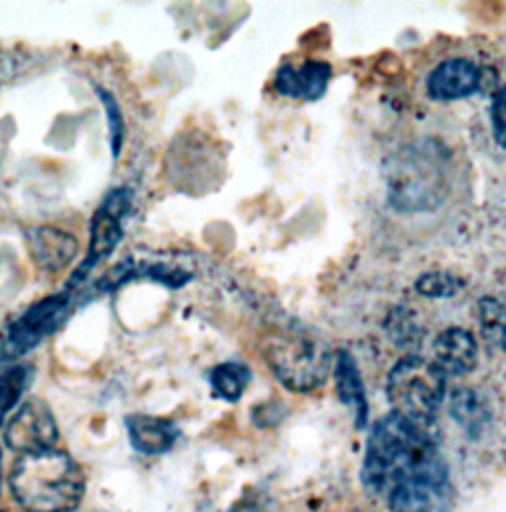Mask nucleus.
<instances>
[{
	"label": "nucleus",
	"mask_w": 506,
	"mask_h": 512,
	"mask_svg": "<svg viewBox=\"0 0 506 512\" xmlns=\"http://www.w3.org/2000/svg\"><path fill=\"white\" fill-rule=\"evenodd\" d=\"M58 437L56 418L50 406L40 398L26 400L4 426L6 447L20 455L54 449Z\"/></svg>",
	"instance_id": "nucleus-8"
},
{
	"label": "nucleus",
	"mask_w": 506,
	"mask_h": 512,
	"mask_svg": "<svg viewBox=\"0 0 506 512\" xmlns=\"http://www.w3.org/2000/svg\"><path fill=\"white\" fill-rule=\"evenodd\" d=\"M228 512H263V505L259 503L257 497H244Z\"/></svg>",
	"instance_id": "nucleus-24"
},
{
	"label": "nucleus",
	"mask_w": 506,
	"mask_h": 512,
	"mask_svg": "<svg viewBox=\"0 0 506 512\" xmlns=\"http://www.w3.org/2000/svg\"><path fill=\"white\" fill-rule=\"evenodd\" d=\"M133 190L131 188H115L111 190L101 206L95 210L91 224H89V248L84 261L72 273L66 291L80 293L89 273L107 257L115 252L119 242L125 236L123 222L131 214L133 208Z\"/></svg>",
	"instance_id": "nucleus-7"
},
{
	"label": "nucleus",
	"mask_w": 506,
	"mask_h": 512,
	"mask_svg": "<svg viewBox=\"0 0 506 512\" xmlns=\"http://www.w3.org/2000/svg\"><path fill=\"white\" fill-rule=\"evenodd\" d=\"M433 362L445 376H467L477 368L479 344L463 327H449L433 341Z\"/></svg>",
	"instance_id": "nucleus-13"
},
{
	"label": "nucleus",
	"mask_w": 506,
	"mask_h": 512,
	"mask_svg": "<svg viewBox=\"0 0 506 512\" xmlns=\"http://www.w3.org/2000/svg\"><path fill=\"white\" fill-rule=\"evenodd\" d=\"M465 287V283L447 273V271H429L418 277L414 289L427 299H451L455 297L461 289Z\"/></svg>",
	"instance_id": "nucleus-21"
},
{
	"label": "nucleus",
	"mask_w": 506,
	"mask_h": 512,
	"mask_svg": "<svg viewBox=\"0 0 506 512\" xmlns=\"http://www.w3.org/2000/svg\"><path fill=\"white\" fill-rule=\"evenodd\" d=\"M259 350L277 382L295 394L323 388L333 374L335 358L329 342L299 321L267 329Z\"/></svg>",
	"instance_id": "nucleus-4"
},
{
	"label": "nucleus",
	"mask_w": 506,
	"mask_h": 512,
	"mask_svg": "<svg viewBox=\"0 0 506 512\" xmlns=\"http://www.w3.org/2000/svg\"><path fill=\"white\" fill-rule=\"evenodd\" d=\"M2 481H4V467H2V449H0V493H2Z\"/></svg>",
	"instance_id": "nucleus-25"
},
{
	"label": "nucleus",
	"mask_w": 506,
	"mask_h": 512,
	"mask_svg": "<svg viewBox=\"0 0 506 512\" xmlns=\"http://www.w3.org/2000/svg\"><path fill=\"white\" fill-rule=\"evenodd\" d=\"M360 479L370 495L386 499L410 481L449 479V469L429 429L390 412L368 433Z\"/></svg>",
	"instance_id": "nucleus-1"
},
{
	"label": "nucleus",
	"mask_w": 506,
	"mask_h": 512,
	"mask_svg": "<svg viewBox=\"0 0 506 512\" xmlns=\"http://www.w3.org/2000/svg\"><path fill=\"white\" fill-rule=\"evenodd\" d=\"M392 512H449L453 487L449 479H420L398 485L386 497Z\"/></svg>",
	"instance_id": "nucleus-11"
},
{
	"label": "nucleus",
	"mask_w": 506,
	"mask_h": 512,
	"mask_svg": "<svg viewBox=\"0 0 506 512\" xmlns=\"http://www.w3.org/2000/svg\"><path fill=\"white\" fill-rule=\"evenodd\" d=\"M479 325L485 341L503 348L505 341V307L495 297H483L479 301Z\"/></svg>",
	"instance_id": "nucleus-20"
},
{
	"label": "nucleus",
	"mask_w": 506,
	"mask_h": 512,
	"mask_svg": "<svg viewBox=\"0 0 506 512\" xmlns=\"http://www.w3.org/2000/svg\"><path fill=\"white\" fill-rule=\"evenodd\" d=\"M451 169L449 149L433 137L402 147L384 163L390 206L400 214L437 210L449 196Z\"/></svg>",
	"instance_id": "nucleus-2"
},
{
	"label": "nucleus",
	"mask_w": 506,
	"mask_h": 512,
	"mask_svg": "<svg viewBox=\"0 0 506 512\" xmlns=\"http://www.w3.org/2000/svg\"><path fill=\"white\" fill-rule=\"evenodd\" d=\"M333 80V66L323 60H307L301 66L283 64L273 80V87L279 95L315 103L325 97Z\"/></svg>",
	"instance_id": "nucleus-10"
},
{
	"label": "nucleus",
	"mask_w": 506,
	"mask_h": 512,
	"mask_svg": "<svg viewBox=\"0 0 506 512\" xmlns=\"http://www.w3.org/2000/svg\"><path fill=\"white\" fill-rule=\"evenodd\" d=\"M491 129L497 145L505 147V89L499 87L491 101Z\"/></svg>",
	"instance_id": "nucleus-23"
},
{
	"label": "nucleus",
	"mask_w": 506,
	"mask_h": 512,
	"mask_svg": "<svg viewBox=\"0 0 506 512\" xmlns=\"http://www.w3.org/2000/svg\"><path fill=\"white\" fill-rule=\"evenodd\" d=\"M129 441L135 451L143 455H163L169 453L178 441L180 429L167 418H157L149 414H131L125 418Z\"/></svg>",
	"instance_id": "nucleus-15"
},
{
	"label": "nucleus",
	"mask_w": 506,
	"mask_h": 512,
	"mask_svg": "<svg viewBox=\"0 0 506 512\" xmlns=\"http://www.w3.org/2000/svg\"><path fill=\"white\" fill-rule=\"evenodd\" d=\"M333 378H335L338 400L352 410L354 427L358 431H364L368 427V416H370L366 388H364V380L358 370V364L346 348H338L335 352Z\"/></svg>",
	"instance_id": "nucleus-14"
},
{
	"label": "nucleus",
	"mask_w": 506,
	"mask_h": 512,
	"mask_svg": "<svg viewBox=\"0 0 506 512\" xmlns=\"http://www.w3.org/2000/svg\"><path fill=\"white\" fill-rule=\"evenodd\" d=\"M8 487L24 512H74L85 497L84 469L56 447L28 453L14 463Z\"/></svg>",
	"instance_id": "nucleus-3"
},
{
	"label": "nucleus",
	"mask_w": 506,
	"mask_h": 512,
	"mask_svg": "<svg viewBox=\"0 0 506 512\" xmlns=\"http://www.w3.org/2000/svg\"><path fill=\"white\" fill-rule=\"evenodd\" d=\"M451 418L471 439H481L493 424V414L485 400L471 388H455L449 398Z\"/></svg>",
	"instance_id": "nucleus-16"
},
{
	"label": "nucleus",
	"mask_w": 506,
	"mask_h": 512,
	"mask_svg": "<svg viewBox=\"0 0 506 512\" xmlns=\"http://www.w3.org/2000/svg\"><path fill=\"white\" fill-rule=\"evenodd\" d=\"M95 95L99 97L103 109H105V117H107V127H109V145H111V155L117 161L121 157L123 145H125V137H127V125H125V115L121 111V105L117 101V97L101 86H93Z\"/></svg>",
	"instance_id": "nucleus-19"
},
{
	"label": "nucleus",
	"mask_w": 506,
	"mask_h": 512,
	"mask_svg": "<svg viewBox=\"0 0 506 512\" xmlns=\"http://www.w3.org/2000/svg\"><path fill=\"white\" fill-rule=\"evenodd\" d=\"M447 392V376L441 368L420 354L400 358L386 382V396L392 412L410 420L412 424L429 429L443 406Z\"/></svg>",
	"instance_id": "nucleus-5"
},
{
	"label": "nucleus",
	"mask_w": 506,
	"mask_h": 512,
	"mask_svg": "<svg viewBox=\"0 0 506 512\" xmlns=\"http://www.w3.org/2000/svg\"><path fill=\"white\" fill-rule=\"evenodd\" d=\"M26 244L36 267L46 273H58L66 269L80 252V244L72 234L52 226L28 230Z\"/></svg>",
	"instance_id": "nucleus-12"
},
{
	"label": "nucleus",
	"mask_w": 506,
	"mask_h": 512,
	"mask_svg": "<svg viewBox=\"0 0 506 512\" xmlns=\"http://www.w3.org/2000/svg\"><path fill=\"white\" fill-rule=\"evenodd\" d=\"M390 321H394V325L388 323V333L394 341H398L400 346L404 344H412L416 341V333H418V325L414 323V317L410 313H400V309H396L390 317ZM420 335V333H418Z\"/></svg>",
	"instance_id": "nucleus-22"
},
{
	"label": "nucleus",
	"mask_w": 506,
	"mask_h": 512,
	"mask_svg": "<svg viewBox=\"0 0 506 512\" xmlns=\"http://www.w3.org/2000/svg\"><path fill=\"white\" fill-rule=\"evenodd\" d=\"M0 512H6V511H2V509H0Z\"/></svg>",
	"instance_id": "nucleus-26"
},
{
	"label": "nucleus",
	"mask_w": 506,
	"mask_h": 512,
	"mask_svg": "<svg viewBox=\"0 0 506 512\" xmlns=\"http://www.w3.org/2000/svg\"><path fill=\"white\" fill-rule=\"evenodd\" d=\"M76 295L78 293L64 289L62 293L48 295L30 305L16 321L10 323L6 339L0 346V362H16L52 337L74 313Z\"/></svg>",
	"instance_id": "nucleus-6"
},
{
	"label": "nucleus",
	"mask_w": 506,
	"mask_h": 512,
	"mask_svg": "<svg viewBox=\"0 0 506 512\" xmlns=\"http://www.w3.org/2000/svg\"><path fill=\"white\" fill-rule=\"evenodd\" d=\"M483 84V70L469 58H449L427 78V95L433 101L449 103L475 95Z\"/></svg>",
	"instance_id": "nucleus-9"
},
{
	"label": "nucleus",
	"mask_w": 506,
	"mask_h": 512,
	"mask_svg": "<svg viewBox=\"0 0 506 512\" xmlns=\"http://www.w3.org/2000/svg\"><path fill=\"white\" fill-rule=\"evenodd\" d=\"M252 378V370L246 364L234 362V360L218 364L208 372V382L214 394L230 404H236L242 400Z\"/></svg>",
	"instance_id": "nucleus-18"
},
{
	"label": "nucleus",
	"mask_w": 506,
	"mask_h": 512,
	"mask_svg": "<svg viewBox=\"0 0 506 512\" xmlns=\"http://www.w3.org/2000/svg\"><path fill=\"white\" fill-rule=\"evenodd\" d=\"M34 380V368L20 362L0 366V427L6 424L8 414L22 402L26 390Z\"/></svg>",
	"instance_id": "nucleus-17"
}]
</instances>
